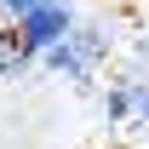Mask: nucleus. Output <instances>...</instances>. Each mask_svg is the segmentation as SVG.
<instances>
[{"label": "nucleus", "mask_w": 149, "mask_h": 149, "mask_svg": "<svg viewBox=\"0 0 149 149\" xmlns=\"http://www.w3.org/2000/svg\"><path fill=\"white\" fill-rule=\"evenodd\" d=\"M74 17H80L74 0H40L35 12H23L17 23H6V35L17 40V52L29 57V63H40V52H52L57 40L74 29Z\"/></svg>", "instance_id": "f03ea898"}, {"label": "nucleus", "mask_w": 149, "mask_h": 149, "mask_svg": "<svg viewBox=\"0 0 149 149\" xmlns=\"http://www.w3.org/2000/svg\"><path fill=\"white\" fill-rule=\"evenodd\" d=\"M138 63H149V35H143V40H138Z\"/></svg>", "instance_id": "0eeeda50"}, {"label": "nucleus", "mask_w": 149, "mask_h": 149, "mask_svg": "<svg viewBox=\"0 0 149 149\" xmlns=\"http://www.w3.org/2000/svg\"><path fill=\"white\" fill-rule=\"evenodd\" d=\"M103 52H109V29L74 17V29L57 40L52 52H40V63H46L52 74H63V80H74V86H86V74L103 63Z\"/></svg>", "instance_id": "f257e3e1"}, {"label": "nucleus", "mask_w": 149, "mask_h": 149, "mask_svg": "<svg viewBox=\"0 0 149 149\" xmlns=\"http://www.w3.org/2000/svg\"><path fill=\"white\" fill-rule=\"evenodd\" d=\"M138 92H143V74H126V80H115L109 92H103V120H132V109H138Z\"/></svg>", "instance_id": "7ed1b4c3"}, {"label": "nucleus", "mask_w": 149, "mask_h": 149, "mask_svg": "<svg viewBox=\"0 0 149 149\" xmlns=\"http://www.w3.org/2000/svg\"><path fill=\"white\" fill-rule=\"evenodd\" d=\"M40 0H0V29H6V23H17L23 12H35Z\"/></svg>", "instance_id": "39448f33"}, {"label": "nucleus", "mask_w": 149, "mask_h": 149, "mask_svg": "<svg viewBox=\"0 0 149 149\" xmlns=\"http://www.w3.org/2000/svg\"><path fill=\"white\" fill-rule=\"evenodd\" d=\"M23 69H29V57L17 52V40L0 29V80H12V74H23Z\"/></svg>", "instance_id": "20e7f679"}, {"label": "nucleus", "mask_w": 149, "mask_h": 149, "mask_svg": "<svg viewBox=\"0 0 149 149\" xmlns=\"http://www.w3.org/2000/svg\"><path fill=\"white\" fill-rule=\"evenodd\" d=\"M132 120H143V126H149V86L138 92V109H132Z\"/></svg>", "instance_id": "423d86ee"}]
</instances>
